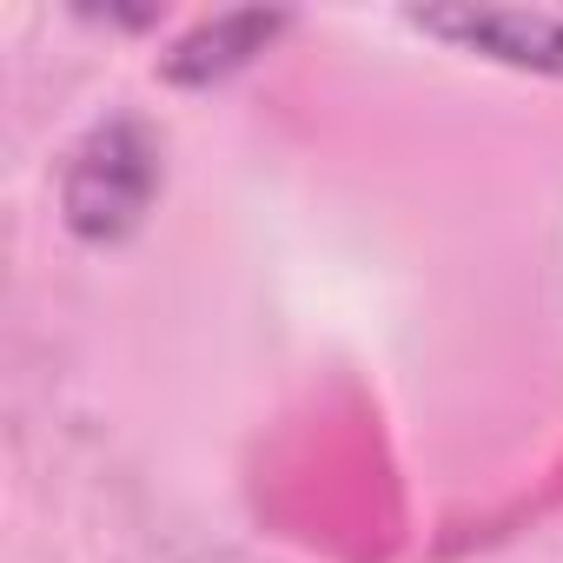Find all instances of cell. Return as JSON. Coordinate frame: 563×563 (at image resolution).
Instances as JSON below:
<instances>
[{"mask_svg":"<svg viewBox=\"0 0 563 563\" xmlns=\"http://www.w3.org/2000/svg\"><path fill=\"white\" fill-rule=\"evenodd\" d=\"M153 179H159V166H153L146 133L126 126V120H120V126H100V133L74 153V166H67V219H74V232H87V239H120V232L146 212Z\"/></svg>","mask_w":563,"mask_h":563,"instance_id":"6da1fadb","label":"cell"},{"mask_svg":"<svg viewBox=\"0 0 563 563\" xmlns=\"http://www.w3.org/2000/svg\"><path fill=\"white\" fill-rule=\"evenodd\" d=\"M424 27L484 41L504 60H556L563 67V21H543V14H431Z\"/></svg>","mask_w":563,"mask_h":563,"instance_id":"7a4b0ae2","label":"cell"}]
</instances>
